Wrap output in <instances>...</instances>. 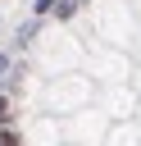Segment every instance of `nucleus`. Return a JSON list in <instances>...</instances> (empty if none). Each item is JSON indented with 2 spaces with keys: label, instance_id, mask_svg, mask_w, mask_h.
<instances>
[{
  "label": "nucleus",
  "instance_id": "1",
  "mask_svg": "<svg viewBox=\"0 0 141 146\" xmlns=\"http://www.w3.org/2000/svg\"><path fill=\"white\" fill-rule=\"evenodd\" d=\"M0 146H23V141H18L14 132H5V137H0Z\"/></svg>",
  "mask_w": 141,
  "mask_h": 146
},
{
  "label": "nucleus",
  "instance_id": "2",
  "mask_svg": "<svg viewBox=\"0 0 141 146\" xmlns=\"http://www.w3.org/2000/svg\"><path fill=\"white\" fill-rule=\"evenodd\" d=\"M5 119H9V105H5V100H0V123H5Z\"/></svg>",
  "mask_w": 141,
  "mask_h": 146
}]
</instances>
